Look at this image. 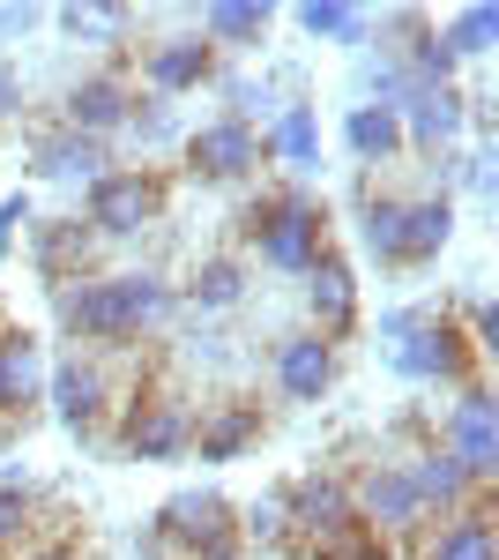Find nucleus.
<instances>
[{"mask_svg": "<svg viewBox=\"0 0 499 560\" xmlns=\"http://www.w3.org/2000/svg\"><path fill=\"white\" fill-rule=\"evenodd\" d=\"M298 31L313 45H366V8H351V0H306L298 8Z\"/></svg>", "mask_w": 499, "mask_h": 560, "instance_id": "28", "label": "nucleus"}, {"mask_svg": "<svg viewBox=\"0 0 499 560\" xmlns=\"http://www.w3.org/2000/svg\"><path fill=\"white\" fill-rule=\"evenodd\" d=\"M351 509H358V523L373 530V538H417L425 530V501H417L411 471H403V456H373L366 471H351Z\"/></svg>", "mask_w": 499, "mask_h": 560, "instance_id": "5", "label": "nucleus"}, {"mask_svg": "<svg viewBox=\"0 0 499 560\" xmlns=\"http://www.w3.org/2000/svg\"><path fill=\"white\" fill-rule=\"evenodd\" d=\"M15 113H23V75L0 68V120H15Z\"/></svg>", "mask_w": 499, "mask_h": 560, "instance_id": "36", "label": "nucleus"}, {"mask_svg": "<svg viewBox=\"0 0 499 560\" xmlns=\"http://www.w3.org/2000/svg\"><path fill=\"white\" fill-rule=\"evenodd\" d=\"M269 158H261V135H253V120H209V128L187 135V173L194 179H216V187H231V179L261 173Z\"/></svg>", "mask_w": 499, "mask_h": 560, "instance_id": "10", "label": "nucleus"}, {"mask_svg": "<svg viewBox=\"0 0 499 560\" xmlns=\"http://www.w3.org/2000/svg\"><path fill=\"white\" fill-rule=\"evenodd\" d=\"M23 560H75V553H68V546H31Z\"/></svg>", "mask_w": 499, "mask_h": 560, "instance_id": "37", "label": "nucleus"}, {"mask_svg": "<svg viewBox=\"0 0 499 560\" xmlns=\"http://www.w3.org/2000/svg\"><path fill=\"white\" fill-rule=\"evenodd\" d=\"M403 224H411V202H403V195H366L358 232H366V255H373L380 269H411V255H403Z\"/></svg>", "mask_w": 499, "mask_h": 560, "instance_id": "24", "label": "nucleus"}, {"mask_svg": "<svg viewBox=\"0 0 499 560\" xmlns=\"http://www.w3.org/2000/svg\"><path fill=\"white\" fill-rule=\"evenodd\" d=\"M31 530V478H0V553Z\"/></svg>", "mask_w": 499, "mask_h": 560, "instance_id": "32", "label": "nucleus"}, {"mask_svg": "<svg viewBox=\"0 0 499 560\" xmlns=\"http://www.w3.org/2000/svg\"><path fill=\"white\" fill-rule=\"evenodd\" d=\"M462 337H470V351H477V359H492V351H499V306H492V300H470V314H462Z\"/></svg>", "mask_w": 499, "mask_h": 560, "instance_id": "34", "label": "nucleus"}, {"mask_svg": "<svg viewBox=\"0 0 499 560\" xmlns=\"http://www.w3.org/2000/svg\"><path fill=\"white\" fill-rule=\"evenodd\" d=\"M239 546L253 553H292V516H284V486L276 493H253L239 509Z\"/></svg>", "mask_w": 499, "mask_h": 560, "instance_id": "29", "label": "nucleus"}, {"mask_svg": "<svg viewBox=\"0 0 499 560\" xmlns=\"http://www.w3.org/2000/svg\"><path fill=\"white\" fill-rule=\"evenodd\" d=\"M306 306H313V337H351L358 329V277L343 255H321L306 269Z\"/></svg>", "mask_w": 499, "mask_h": 560, "instance_id": "19", "label": "nucleus"}, {"mask_svg": "<svg viewBox=\"0 0 499 560\" xmlns=\"http://www.w3.org/2000/svg\"><path fill=\"white\" fill-rule=\"evenodd\" d=\"M90 255H97V240H90L83 217H31V269H38L52 292L90 277Z\"/></svg>", "mask_w": 499, "mask_h": 560, "instance_id": "15", "label": "nucleus"}, {"mask_svg": "<svg viewBox=\"0 0 499 560\" xmlns=\"http://www.w3.org/2000/svg\"><path fill=\"white\" fill-rule=\"evenodd\" d=\"M52 306H60V329L83 351H105V345H127L142 329H157L179 306V292L157 269H120V277H75V284H60Z\"/></svg>", "mask_w": 499, "mask_h": 560, "instance_id": "1", "label": "nucleus"}, {"mask_svg": "<svg viewBox=\"0 0 499 560\" xmlns=\"http://www.w3.org/2000/svg\"><path fill=\"white\" fill-rule=\"evenodd\" d=\"M0 329H8V306H0Z\"/></svg>", "mask_w": 499, "mask_h": 560, "instance_id": "38", "label": "nucleus"}, {"mask_svg": "<svg viewBox=\"0 0 499 560\" xmlns=\"http://www.w3.org/2000/svg\"><path fill=\"white\" fill-rule=\"evenodd\" d=\"M187 441H194V404L187 396H134L120 411V456L127 464H179L187 456Z\"/></svg>", "mask_w": 499, "mask_h": 560, "instance_id": "7", "label": "nucleus"}, {"mask_svg": "<svg viewBox=\"0 0 499 560\" xmlns=\"http://www.w3.org/2000/svg\"><path fill=\"white\" fill-rule=\"evenodd\" d=\"M403 471H411L417 501H425V516H455V509H470L477 493H492V486H477V478L462 471L440 441H417L411 456H403Z\"/></svg>", "mask_w": 499, "mask_h": 560, "instance_id": "17", "label": "nucleus"}, {"mask_svg": "<svg viewBox=\"0 0 499 560\" xmlns=\"http://www.w3.org/2000/svg\"><path fill=\"white\" fill-rule=\"evenodd\" d=\"M253 441H261V404L224 396V404H202V411H194V441H187V456H202V464H239Z\"/></svg>", "mask_w": 499, "mask_h": 560, "instance_id": "16", "label": "nucleus"}, {"mask_svg": "<svg viewBox=\"0 0 499 560\" xmlns=\"http://www.w3.org/2000/svg\"><path fill=\"white\" fill-rule=\"evenodd\" d=\"M269 374H276L284 404H321L335 388V345L313 337V329H298V337H284V345L269 351Z\"/></svg>", "mask_w": 499, "mask_h": 560, "instance_id": "13", "label": "nucleus"}, {"mask_svg": "<svg viewBox=\"0 0 499 560\" xmlns=\"http://www.w3.org/2000/svg\"><path fill=\"white\" fill-rule=\"evenodd\" d=\"M127 135H134V142H142V150H165L171 135V105H157V97H150V105H142V97H134V113H127Z\"/></svg>", "mask_w": 499, "mask_h": 560, "instance_id": "33", "label": "nucleus"}, {"mask_svg": "<svg viewBox=\"0 0 499 560\" xmlns=\"http://www.w3.org/2000/svg\"><path fill=\"white\" fill-rule=\"evenodd\" d=\"M165 217V179L150 165H120V173L90 179L83 187V224L90 240H142Z\"/></svg>", "mask_w": 499, "mask_h": 560, "instance_id": "4", "label": "nucleus"}, {"mask_svg": "<svg viewBox=\"0 0 499 560\" xmlns=\"http://www.w3.org/2000/svg\"><path fill=\"white\" fill-rule=\"evenodd\" d=\"M269 23H276L269 0H209L202 8V38L216 52H253V45L269 38Z\"/></svg>", "mask_w": 499, "mask_h": 560, "instance_id": "22", "label": "nucleus"}, {"mask_svg": "<svg viewBox=\"0 0 499 560\" xmlns=\"http://www.w3.org/2000/svg\"><path fill=\"white\" fill-rule=\"evenodd\" d=\"M15 232H31V195H8V202H0V247H8Z\"/></svg>", "mask_w": 499, "mask_h": 560, "instance_id": "35", "label": "nucleus"}, {"mask_svg": "<svg viewBox=\"0 0 499 560\" xmlns=\"http://www.w3.org/2000/svg\"><path fill=\"white\" fill-rule=\"evenodd\" d=\"M417 560H499V530H492V493H477L470 509L440 516L425 530V553Z\"/></svg>", "mask_w": 499, "mask_h": 560, "instance_id": "20", "label": "nucleus"}, {"mask_svg": "<svg viewBox=\"0 0 499 560\" xmlns=\"http://www.w3.org/2000/svg\"><path fill=\"white\" fill-rule=\"evenodd\" d=\"M45 396V351L31 329H0V427H15V419H31V404Z\"/></svg>", "mask_w": 499, "mask_h": 560, "instance_id": "18", "label": "nucleus"}, {"mask_svg": "<svg viewBox=\"0 0 499 560\" xmlns=\"http://www.w3.org/2000/svg\"><path fill=\"white\" fill-rule=\"evenodd\" d=\"M247 240L253 255L284 277H306L313 261L329 255V210L306 195V187H284V195H261L247 210Z\"/></svg>", "mask_w": 499, "mask_h": 560, "instance_id": "3", "label": "nucleus"}, {"mask_svg": "<svg viewBox=\"0 0 499 560\" xmlns=\"http://www.w3.org/2000/svg\"><path fill=\"white\" fill-rule=\"evenodd\" d=\"M343 142H351L358 165H395V158H403V120L380 113V105H358V113L343 120Z\"/></svg>", "mask_w": 499, "mask_h": 560, "instance_id": "26", "label": "nucleus"}, {"mask_svg": "<svg viewBox=\"0 0 499 560\" xmlns=\"http://www.w3.org/2000/svg\"><path fill=\"white\" fill-rule=\"evenodd\" d=\"M261 158H276V165H292V173H313V165H321V113H313V105H284L276 128L261 135Z\"/></svg>", "mask_w": 499, "mask_h": 560, "instance_id": "23", "label": "nucleus"}, {"mask_svg": "<svg viewBox=\"0 0 499 560\" xmlns=\"http://www.w3.org/2000/svg\"><path fill=\"white\" fill-rule=\"evenodd\" d=\"M134 97H142V90L127 83L120 68H97V75H83V83L68 90V113H60V128H75V135H90V142H105V135H120V128H127Z\"/></svg>", "mask_w": 499, "mask_h": 560, "instance_id": "12", "label": "nucleus"}, {"mask_svg": "<svg viewBox=\"0 0 499 560\" xmlns=\"http://www.w3.org/2000/svg\"><path fill=\"white\" fill-rule=\"evenodd\" d=\"M440 448H448L477 486H492V478H499V404H492V388H485V382H470L455 396V411L440 419Z\"/></svg>", "mask_w": 499, "mask_h": 560, "instance_id": "9", "label": "nucleus"}, {"mask_svg": "<svg viewBox=\"0 0 499 560\" xmlns=\"http://www.w3.org/2000/svg\"><path fill=\"white\" fill-rule=\"evenodd\" d=\"M380 345H388V366L403 382H440V388H470L477 382V351L462 337V322L448 314H425V306H395L380 314Z\"/></svg>", "mask_w": 499, "mask_h": 560, "instance_id": "2", "label": "nucleus"}, {"mask_svg": "<svg viewBox=\"0 0 499 560\" xmlns=\"http://www.w3.org/2000/svg\"><path fill=\"white\" fill-rule=\"evenodd\" d=\"M395 120H403V150L440 158V150H455L462 128H470V97H462V90H411V105H403Z\"/></svg>", "mask_w": 499, "mask_h": 560, "instance_id": "14", "label": "nucleus"}, {"mask_svg": "<svg viewBox=\"0 0 499 560\" xmlns=\"http://www.w3.org/2000/svg\"><path fill=\"white\" fill-rule=\"evenodd\" d=\"M52 23H60V31H68L75 45H83V38H90V45H120L127 31H134V8H120V0H105V8H83V0H68Z\"/></svg>", "mask_w": 499, "mask_h": 560, "instance_id": "31", "label": "nucleus"}, {"mask_svg": "<svg viewBox=\"0 0 499 560\" xmlns=\"http://www.w3.org/2000/svg\"><path fill=\"white\" fill-rule=\"evenodd\" d=\"M247 300V269L231 255H209L194 261V277H187V306H202V314H216V306H239Z\"/></svg>", "mask_w": 499, "mask_h": 560, "instance_id": "30", "label": "nucleus"}, {"mask_svg": "<svg viewBox=\"0 0 499 560\" xmlns=\"http://www.w3.org/2000/svg\"><path fill=\"white\" fill-rule=\"evenodd\" d=\"M448 240H455V195H448V187H440V195H417L411 224H403V255H411V269H417V261H432Z\"/></svg>", "mask_w": 499, "mask_h": 560, "instance_id": "25", "label": "nucleus"}, {"mask_svg": "<svg viewBox=\"0 0 499 560\" xmlns=\"http://www.w3.org/2000/svg\"><path fill=\"white\" fill-rule=\"evenodd\" d=\"M440 31V45L455 52V60H477V52H492L499 45V8L492 0H470V8H455L448 23H432Z\"/></svg>", "mask_w": 499, "mask_h": 560, "instance_id": "27", "label": "nucleus"}, {"mask_svg": "<svg viewBox=\"0 0 499 560\" xmlns=\"http://www.w3.org/2000/svg\"><path fill=\"white\" fill-rule=\"evenodd\" d=\"M105 142H90V135H75V128H52V135H38L31 142V173L38 179H105Z\"/></svg>", "mask_w": 499, "mask_h": 560, "instance_id": "21", "label": "nucleus"}, {"mask_svg": "<svg viewBox=\"0 0 499 560\" xmlns=\"http://www.w3.org/2000/svg\"><path fill=\"white\" fill-rule=\"evenodd\" d=\"M284 516H292V546H329L343 530H358V509H351V478L335 464H313L284 486Z\"/></svg>", "mask_w": 499, "mask_h": 560, "instance_id": "8", "label": "nucleus"}, {"mask_svg": "<svg viewBox=\"0 0 499 560\" xmlns=\"http://www.w3.org/2000/svg\"><path fill=\"white\" fill-rule=\"evenodd\" d=\"M38 404H52V419L90 441V433L105 427V411H120V388H112V374H105L97 351L75 345L60 366H45V396H38Z\"/></svg>", "mask_w": 499, "mask_h": 560, "instance_id": "6", "label": "nucleus"}, {"mask_svg": "<svg viewBox=\"0 0 499 560\" xmlns=\"http://www.w3.org/2000/svg\"><path fill=\"white\" fill-rule=\"evenodd\" d=\"M142 83H150L157 105H165V97H187V90H202V83H216V45H209L202 31H179V38L142 45Z\"/></svg>", "mask_w": 499, "mask_h": 560, "instance_id": "11", "label": "nucleus"}]
</instances>
